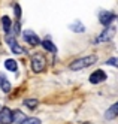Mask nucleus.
Returning <instances> with one entry per match:
<instances>
[{"mask_svg":"<svg viewBox=\"0 0 118 124\" xmlns=\"http://www.w3.org/2000/svg\"><path fill=\"white\" fill-rule=\"evenodd\" d=\"M69 29H70V30H73V33H82V31L85 30V27H84V25L81 24L79 21H75L73 24H70V25H69Z\"/></svg>","mask_w":118,"mask_h":124,"instance_id":"nucleus-12","label":"nucleus"},{"mask_svg":"<svg viewBox=\"0 0 118 124\" xmlns=\"http://www.w3.org/2000/svg\"><path fill=\"white\" fill-rule=\"evenodd\" d=\"M0 88H2L3 93H9V91H11V84H9V81L6 79L5 75H0Z\"/></svg>","mask_w":118,"mask_h":124,"instance_id":"nucleus-10","label":"nucleus"},{"mask_svg":"<svg viewBox=\"0 0 118 124\" xmlns=\"http://www.w3.org/2000/svg\"><path fill=\"white\" fill-rule=\"evenodd\" d=\"M47 67V60L42 54H34L31 57V69L34 72H42V70Z\"/></svg>","mask_w":118,"mask_h":124,"instance_id":"nucleus-2","label":"nucleus"},{"mask_svg":"<svg viewBox=\"0 0 118 124\" xmlns=\"http://www.w3.org/2000/svg\"><path fill=\"white\" fill-rule=\"evenodd\" d=\"M2 25H3V31L5 33H9L11 30V20H9V16H2Z\"/></svg>","mask_w":118,"mask_h":124,"instance_id":"nucleus-14","label":"nucleus"},{"mask_svg":"<svg viewBox=\"0 0 118 124\" xmlns=\"http://www.w3.org/2000/svg\"><path fill=\"white\" fill-rule=\"evenodd\" d=\"M117 117H118V102L114 103L111 108L105 112V118H106V120H114V118H117Z\"/></svg>","mask_w":118,"mask_h":124,"instance_id":"nucleus-9","label":"nucleus"},{"mask_svg":"<svg viewBox=\"0 0 118 124\" xmlns=\"http://www.w3.org/2000/svg\"><path fill=\"white\" fill-rule=\"evenodd\" d=\"M24 105L27 106V108H30V109H34L36 106L39 105V102H38V99H25L24 100Z\"/></svg>","mask_w":118,"mask_h":124,"instance_id":"nucleus-16","label":"nucleus"},{"mask_svg":"<svg viewBox=\"0 0 118 124\" xmlns=\"http://www.w3.org/2000/svg\"><path fill=\"white\" fill-rule=\"evenodd\" d=\"M96 61H97V57H96V55L79 57V58H76L75 61H72L70 66H69V69H70V70H81V69H85V67H88V66L94 64Z\"/></svg>","mask_w":118,"mask_h":124,"instance_id":"nucleus-1","label":"nucleus"},{"mask_svg":"<svg viewBox=\"0 0 118 124\" xmlns=\"http://www.w3.org/2000/svg\"><path fill=\"white\" fill-rule=\"evenodd\" d=\"M6 42H8L9 48H11V51L15 52V54H21V52H24V49L20 46V43H18V42L15 40V38L11 36V34H8V36H6Z\"/></svg>","mask_w":118,"mask_h":124,"instance_id":"nucleus-7","label":"nucleus"},{"mask_svg":"<svg viewBox=\"0 0 118 124\" xmlns=\"http://www.w3.org/2000/svg\"><path fill=\"white\" fill-rule=\"evenodd\" d=\"M103 81H106V73L103 72V70H100V69L90 75V82L91 84H100Z\"/></svg>","mask_w":118,"mask_h":124,"instance_id":"nucleus-8","label":"nucleus"},{"mask_svg":"<svg viewBox=\"0 0 118 124\" xmlns=\"http://www.w3.org/2000/svg\"><path fill=\"white\" fill-rule=\"evenodd\" d=\"M23 36H24V40H25L27 43H29V45H31V46L42 45V42H40V39L38 38V34L33 33V31H30V30L23 31Z\"/></svg>","mask_w":118,"mask_h":124,"instance_id":"nucleus-4","label":"nucleus"},{"mask_svg":"<svg viewBox=\"0 0 118 124\" xmlns=\"http://www.w3.org/2000/svg\"><path fill=\"white\" fill-rule=\"evenodd\" d=\"M115 18V15L109 11H100L99 12V20H100V23L105 25V27H111V24Z\"/></svg>","mask_w":118,"mask_h":124,"instance_id":"nucleus-5","label":"nucleus"},{"mask_svg":"<svg viewBox=\"0 0 118 124\" xmlns=\"http://www.w3.org/2000/svg\"><path fill=\"white\" fill-rule=\"evenodd\" d=\"M14 123V112L9 108H2L0 111V124H12Z\"/></svg>","mask_w":118,"mask_h":124,"instance_id":"nucleus-6","label":"nucleus"},{"mask_svg":"<svg viewBox=\"0 0 118 124\" xmlns=\"http://www.w3.org/2000/svg\"><path fill=\"white\" fill-rule=\"evenodd\" d=\"M42 46L47 49V51H49V52H52V54H55L57 52V48L54 46V43L49 40V39H45V40H42Z\"/></svg>","mask_w":118,"mask_h":124,"instance_id":"nucleus-11","label":"nucleus"},{"mask_svg":"<svg viewBox=\"0 0 118 124\" xmlns=\"http://www.w3.org/2000/svg\"><path fill=\"white\" fill-rule=\"evenodd\" d=\"M21 124H40V120L34 118V117H30V118H27L25 121H23Z\"/></svg>","mask_w":118,"mask_h":124,"instance_id":"nucleus-17","label":"nucleus"},{"mask_svg":"<svg viewBox=\"0 0 118 124\" xmlns=\"http://www.w3.org/2000/svg\"><path fill=\"white\" fill-rule=\"evenodd\" d=\"M114 34H115V29L112 27V25H111V27H106L100 34H99V36L96 38V43H100V42H108V40H111L112 38H114Z\"/></svg>","mask_w":118,"mask_h":124,"instance_id":"nucleus-3","label":"nucleus"},{"mask_svg":"<svg viewBox=\"0 0 118 124\" xmlns=\"http://www.w3.org/2000/svg\"><path fill=\"white\" fill-rule=\"evenodd\" d=\"M106 64L108 66H117L118 67V57H112L109 60H106Z\"/></svg>","mask_w":118,"mask_h":124,"instance_id":"nucleus-18","label":"nucleus"},{"mask_svg":"<svg viewBox=\"0 0 118 124\" xmlns=\"http://www.w3.org/2000/svg\"><path fill=\"white\" fill-rule=\"evenodd\" d=\"M14 9H15L16 18H20V16H21V8H20V5H15V6H14Z\"/></svg>","mask_w":118,"mask_h":124,"instance_id":"nucleus-20","label":"nucleus"},{"mask_svg":"<svg viewBox=\"0 0 118 124\" xmlns=\"http://www.w3.org/2000/svg\"><path fill=\"white\" fill-rule=\"evenodd\" d=\"M5 67L8 70H11V72H16V69H18V64H16V61L12 60V58H9L5 61Z\"/></svg>","mask_w":118,"mask_h":124,"instance_id":"nucleus-13","label":"nucleus"},{"mask_svg":"<svg viewBox=\"0 0 118 124\" xmlns=\"http://www.w3.org/2000/svg\"><path fill=\"white\" fill-rule=\"evenodd\" d=\"M21 31H20V21H15V24H14V34H20Z\"/></svg>","mask_w":118,"mask_h":124,"instance_id":"nucleus-19","label":"nucleus"},{"mask_svg":"<svg viewBox=\"0 0 118 124\" xmlns=\"http://www.w3.org/2000/svg\"><path fill=\"white\" fill-rule=\"evenodd\" d=\"M25 115L21 112V111H14V123H23L25 121Z\"/></svg>","mask_w":118,"mask_h":124,"instance_id":"nucleus-15","label":"nucleus"}]
</instances>
